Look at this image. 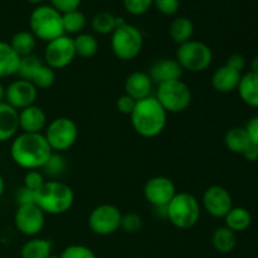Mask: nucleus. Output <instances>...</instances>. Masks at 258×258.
<instances>
[{"label":"nucleus","mask_w":258,"mask_h":258,"mask_svg":"<svg viewBox=\"0 0 258 258\" xmlns=\"http://www.w3.org/2000/svg\"><path fill=\"white\" fill-rule=\"evenodd\" d=\"M53 154L43 134L22 133L10 145L12 160L24 170H42Z\"/></svg>","instance_id":"1"},{"label":"nucleus","mask_w":258,"mask_h":258,"mask_svg":"<svg viewBox=\"0 0 258 258\" xmlns=\"http://www.w3.org/2000/svg\"><path fill=\"white\" fill-rule=\"evenodd\" d=\"M131 126L139 136L153 139L160 135L168 123V112L159 103L155 96H149L144 100L136 101L134 111L130 115Z\"/></svg>","instance_id":"2"},{"label":"nucleus","mask_w":258,"mask_h":258,"mask_svg":"<svg viewBox=\"0 0 258 258\" xmlns=\"http://www.w3.org/2000/svg\"><path fill=\"white\" fill-rule=\"evenodd\" d=\"M34 203L44 212L45 216H60L72 208L75 191L64 181L47 179L45 183L34 191Z\"/></svg>","instance_id":"3"},{"label":"nucleus","mask_w":258,"mask_h":258,"mask_svg":"<svg viewBox=\"0 0 258 258\" xmlns=\"http://www.w3.org/2000/svg\"><path fill=\"white\" fill-rule=\"evenodd\" d=\"M202 206L197 197L179 191L166 206V219L178 229H190L199 222Z\"/></svg>","instance_id":"4"},{"label":"nucleus","mask_w":258,"mask_h":258,"mask_svg":"<svg viewBox=\"0 0 258 258\" xmlns=\"http://www.w3.org/2000/svg\"><path fill=\"white\" fill-rule=\"evenodd\" d=\"M29 28L37 39L45 43L64 34L62 14L45 4L38 5L30 13Z\"/></svg>","instance_id":"5"},{"label":"nucleus","mask_w":258,"mask_h":258,"mask_svg":"<svg viewBox=\"0 0 258 258\" xmlns=\"http://www.w3.org/2000/svg\"><path fill=\"white\" fill-rule=\"evenodd\" d=\"M110 44L111 50L117 59L130 62L135 59L143 50V33L138 27L125 22L113 30Z\"/></svg>","instance_id":"6"},{"label":"nucleus","mask_w":258,"mask_h":258,"mask_svg":"<svg viewBox=\"0 0 258 258\" xmlns=\"http://www.w3.org/2000/svg\"><path fill=\"white\" fill-rule=\"evenodd\" d=\"M175 59L183 71L202 73L211 67L213 62V52L204 42L190 39L178 45Z\"/></svg>","instance_id":"7"},{"label":"nucleus","mask_w":258,"mask_h":258,"mask_svg":"<svg viewBox=\"0 0 258 258\" xmlns=\"http://www.w3.org/2000/svg\"><path fill=\"white\" fill-rule=\"evenodd\" d=\"M155 97L168 113H180L191 105L193 93L184 81L173 80L158 85Z\"/></svg>","instance_id":"8"},{"label":"nucleus","mask_w":258,"mask_h":258,"mask_svg":"<svg viewBox=\"0 0 258 258\" xmlns=\"http://www.w3.org/2000/svg\"><path fill=\"white\" fill-rule=\"evenodd\" d=\"M43 135L53 153L62 154L70 150L77 141L78 126L72 118L60 116L48 122Z\"/></svg>","instance_id":"9"},{"label":"nucleus","mask_w":258,"mask_h":258,"mask_svg":"<svg viewBox=\"0 0 258 258\" xmlns=\"http://www.w3.org/2000/svg\"><path fill=\"white\" fill-rule=\"evenodd\" d=\"M122 214L115 204H100L88 214V227L97 236H111L121 228Z\"/></svg>","instance_id":"10"},{"label":"nucleus","mask_w":258,"mask_h":258,"mask_svg":"<svg viewBox=\"0 0 258 258\" xmlns=\"http://www.w3.org/2000/svg\"><path fill=\"white\" fill-rule=\"evenodd\" d=\"M76 57L73 37L63 34L45 44L43 62L52 70L59 71L68 67Z\"/></svg>","instance_id":"11"},{"label":"nucleus","mask_w":258,"mask_h":258,"mask_svg":"<svg viewBox=\"0 0 258 258\" xmlns=\"http://www.w3.org/2000/svg\"><path fill=\"white\" fill-rule=\"evenodd\" d=\"M14 224L18 232L33 238L43 231L45 226V214L35 203L19 206L14 214Z\"/></svg>","instance_id":"12"},{"label":"nucleus","mask_w":258,"mask_h":258,"mask_svg":"<svg viewBox=\"0 0 258 258\" xmlns=\"http://www.w3.org/2000/svg\"><path fill=\"white\" fill-rule=\"evenodd\" d=\"M176 193L175 184L168 176H153L144 185V198L154 208L166 207Z\"/></svg>","instance_id":"13"},{"label":"nucleus","mask_w":258,"mask_h":258,"mask_svg":"<svg viewBox=\"0 0 258 258\" xmlns=\"http://www.w3.org/2000/svg\"><path fill=\"white\" fill-rule=\"evenodd\" d=\"M201 206L211 217L216 219H223L227 213L233 208V201L226 188L221 185H212L203 193Z\"/></svg>","instance_id":"14"},{"label":"nucleus","mask_w":258,"mask_h":258,"mask_svg":"<svg viewBox=\"0 0 258 258\" xmlns=\"http://www.w3.org/2000/svg\"><path fill=\"white\" fill-rule=\"evenodd\" d=\"M38 98V90L29 81L18 78L5 87V102L20 111L35 105Z\"/></svg>","instance_id":"15"},{"label":"nucleus","mask_w":258,"mask_h":258,"mask_svg":"<svg viewBox=\"0 0 258 258\" xmlns=\"http://www.w3.org/2000/svg\"><path fill=\"white\" fill-rule=\"evenodd\" d=\"M47 125V113L40 106L32 105L19 111V130L22 133L43 134Z\"/></svg>","instance_id":"16"},{"label":"nucleus","mask_w":258,"mask_h":258,"mask_svg":"<svg viewBox=\"0 0 258 258\" xmlns=\"http://www.w3.org/2000/svg\"><path fill=\"white\" fill-rule=\"evenodd\" d=\"M153 86L154 82L148 72L136 71L126 77L123 90H125V95L130 96L135 101H140L151 96Z\"/></svg>","instance_id":"17"},{"label":"nucleus","mask_w":258,"mask_h":258,"mask_svg":"<svg viewBox=\"0 0 258 258\" xmlns=\"http://www.w3.org/2000/svg\"><path fill=\"white\" fill-rule=\"evenodd\" d=\"M183 72L175 58H164L154 63L148 73L155 85H161L169 81L181 80Z\"/></svg>","instance_id":"18"},{"label":"nucleus","mask_w":258,"mask_h":258,"mask_svg":"<svg viewBox=\"0 0 258 258\" xmlns=\"http://www.w3.org/2000/svg\"><path fill=\"white\" fill-rule=\"evenodd\" d=\"M242 73L233 70L229 66L223 64L217 68L213 72L211 78V85L214 91L219 93H229L233 92L238 88L241 82Z\"/></svg>","instance_id":"19"},{"label":"nucleus","mask_w":258,"mask_h":258,"mask_svg":"<svg viewBox=\"0 0 258 258\" xmlns=\"http://www.w3.org/2000/svg\"><path fill=\"white\" fill-rule=\"evenodd\" d=\"M19 131V111L7 102L0 103V143L13 140Z\"/></svg>","instance_id":"20"},{"label":"nucleus","mask_w":258,"mask_h":258,"mask_svg":"<svg viewBox=\"0 0 258 258\" xmlns=\"http://www.w3.org/2000/svg\"><path fill=\"white\" fill-rule=\"evenodd\" d=\"M20 57L8 42L0 40V80L18 75Z\"/></svg>","instance_id":"21"},{"label":"nucleus","mask_w":258,"mask_h":258,"mask_svg":"<svg viewBox=\"0 0 258 258\" xmlns=\"http://www.w3.org/2000/svg\"><path fill=\"white\" fill-rule=\"evenodd\" d=\"M237 91L246 105L258 108V73L247 72L242 75Z\"/></svg>","instance_id":"22"},{"label":"nucleus","mask_w":258,"mask_h":258,"mask_svg":"<svg viewBox=\"0 0 258 258\" xmlns=\"http://www.w3.org/2000/svg\"><path fill=\"white\" fill-rule=\"evenodd\" d=\"M52 242L40 237H33L23 244L20 249L22 258H49L52 256Z\"/></svg>","instance_id":"23"},{"label":"nucleus","mask_w":258,"mask_h":258,"mask_svg":"<svg viewBox=\"0 0 258 258\" xmlns=\"http://www.w3.org/2000/svg\"><path fill=\"white\" fill-rule=\"evenodd\" d=\"M122 23H125L123 18L116 17L110 12H98L97 14L93 15L92 20H91V27H92L93 32L97 34L111 35L113 30Z\"/></svg>","instance_id":"24"},{"label":"nucleus","mask_w":258,"mask_h":258,"mask_svg":"<svg viewBox=\"0 0 258 258\" xmlns=\"http://www.w3.org/2000/svg\"><path fill=\"white\" fill-rule=\"evenodd\" d=\"M224 226L234 233L244 232L252 223V216L243 207H233L224 217Z\"/></svg>","instance_id":"25"},{"label":"nucleus","mask_w":258,"mask_h":258,"mask_svg":"<svg viewBox=\"0 0 258 258\" xmlns=\"http://www.w3.org/2000/svg\"><path fill=\"white\" fill-rule=\"evenodd\" d=\"M169 34H170L173 42L178 45L189 42L190 39H193L194 35L193 22L186 17L175 18L169 28Z\"/></svg>","instance_id":"26"},{"label":"nucleus","mask_w":258,"mask_h":258,"mask_svg":"<svg viewBox=\"0 0 258 258\" xmlns=\"http://www.w3.org/2000/svg\"><path fill=\"white\" fill-rule=\"evenodd\" d=\"M212 244L219 253H231L237 246V233L226 226L218 227L212 234Z\"/></svg>","instance_id":"27"},{"label":"nucleus","mask_w":258,"mask_h":258,"mask_svg":"<svg viewBox=\"0 0 258 258\" xmlns=\"http://www.w3.org/2000/svg\"><path fill=\"white\" fill-rule=\"evenodd\" d=\"M9 44L20 58L27 57V55L34 54L35 47H37V38L33 35L30 30H20L13 35Z\"/></svg>","instance_id":"28"},{"label":"nucleus","mask_w":258,"mask_h":258,"mask_svg":"<svg viewBox=\"0 0 258 258\" xmlns=\"http://www.w3.org/2000/svg\"><path fill=\"white\" fill-rule=\"evenodd\" d=\"M73 44H75L76 55L85 59L95 57L100 48L97 38L90 33H80L73 37Z\"/></svg>","instance_id":"29"},{"label":"nucleus","mask_w":258,"mask_h":258,"mask_svg":"<svg viewBox=\"0 0 258 258\" xmlns=\"http://www.w3.org/2000/svg\"><path fill=\"white\" fill-rule=\"evenodd\" d=\"M251 144L244 127H232L224 135V145L231 153L242 155Z\"/></svg>","instance_id":"30"},{"label":"nucleus","mask_w":258,"mask_h":258,"mask_svg":"<svg viewBox=\"0 0 258 258\" xmlns=\"http://www.w3.org/2000/svg\"><path fill=\"white\" fill-rule=\"evenodd\" d=\"M62 22H63V30L64 34L72 35V34H80L82 30L85 29L86 24H87V18L80 10H73V12L66 13L62 14Z\"/></svg>","instance_id":"31"},{"label":"nucleus","mask_w":258,"mask_h":258,"mask_svg":"<svg viewBox=\"0 0 258 258\" xmlns=\"http://www.w3.org/2000/svg\"><path fill=\"white\" fill-rule=\"evenodd\" d=\"M29 82H32L35 86L38 91L39 90H48L52 87L55 82V71L48 67L44 62L33 72Z\"/></svg>","instance_id":"32"},{"label":"nucleus","mask_w":258,"mask_h":258,"mask_svg":"<svg viewBox=\"0 0 258 258\" xmlns=\"http://www.w3.org/2000/svg\"><path fill=\"white\" fill-rule=\"evenodd\" d=\"M66 169H67V160L64 156L60 153H53L49 160L43 166L42 173L49 179H58L66 173Z\"/></svg>","instance_id":"33"},{"label":"nucleus","mask_w":258,"mask_h":258,"mask_svg":"<svg viewBox=\"0 0 258 258\" xmlns=\"http://www.w3.org/2000/svg\"><path fill=\"white\" fill-rule=\"evenodd\" d=\"M43 63V60L39 57H37L35 54L27 55V57L20 58V64L19 70H18V77L22 78V80L29 81L32 77L33 72L39 67Z\"/></svg>","instance_id":"34"},{"label":"nucleus","mask_w":258,"mask_h":258,"mask_svg":"<svg viewBox=\"0 0 258 258\" xmlns=\"http://www.w3.org/2000/svg\"><path fill=\"white\" fill-rule=\"evenodd\" d=\"M122 4L128 14L134 17H140L151 9L154 0H122Z\"/></svg>","instance_id":"35"},{"label":"nucleus","mask_w":258,"mask_h":258,"mask_svg":"<svg viewBox=\"0 0 258 258\" xmlns=\"http://www.w3.org/2000/svg\"><path fill=\"white\" fill-rule=\"evenodd\" d=\"M143 226L144 221L140 214L135 213V212H128V213L122 214L120 229H123L126 233H136V232H139L143 228Z\"/></svg>","instance_id":"36"},{"label":"nucleus","mask_w":258,"mask_h":258,"mask_svg":"<svg viewBox=\"0 0 258 258\" xmlns=\"http://www.w3.org/2000/svg\"><path fill=\"white\" fill-rule=\"evenodd\" d=\"M59 258H97L95 252L83 244H71L60 252Z\"/></svg>","instance_id":"37"},{"label":"nucleus","mask_w":258,"mask_h":258,"mask_svg":"<svg viewBox=\"0 0 258 258\" xmlns=\"http://www.w3.org/2000/svg\"><path fill=\"white\" fill-rule=\"evenodd\" d=\"M45 180H47V178L42 173V170H28L24 175V184L23 185L30 190L35 191L45 183Z\"/></svg>","instance_id":"38"},{"label":"nucleus","mask_w":258,"mask_h":258,"mask_svg":"<svg viewBox=\"0 0 258 258\" xmlns=\"http://www.w3.org/2000/svg\"><path fill=\"white\" fill-rule=\"evenodd\" d=\"M155 9L165 17H173L179 12L180 0H154Z\"/></svg>","instance_id":"39"},{"label":"nucleus","mask_w":258,"mask_h":258,"mask_svg":"<svg viewBox=\"0 0 258 258\" xmlns=\"http://www.w3.org/2000/svg\"><path fill=\"white\" fill-rule=\"evenodd\" d=\"M81 0H49L50 7L54 8L60 14L73 12L80 8Z\"/></svg>","instance_id":"40"},{"label":"nucleus","mask_w":258,"mask_h":258,"mask_svg":"<svg viewBox=\"0 0 258 258\" xmlns=\"http://www.w3.org/2000/svg\"><path fill=\"white\" fill-rule=\"evenodd\" d=\"M135 105L136 101L134 98H131L130 96L125 95V93L122 96H120L117 98V101H116V107H117L118 112L122 113V115L130 116L134 108H135Z\"/></svg>","instance_id":"41"},{"label":"nucleus","mask_w":258,"mask_h":258,"mask_svg":"<svg viewBox=\"0 0 258 258\" xmlns=\"http://www.w3.org/2000/svg\"><path fill=\"white\" fill-rule=\"evenodd\" d=\"M15 202H17L18 207L33 204L34 203V191L25 188L24 185L20 186L17 190V193H15Z\"/></svg>","instance_id":"42"},{"label":"nucleus","mask_w":258,"mask_h":258,"mask_svg":"<svg viewBox=\"0 0 258 258\" xmlns=\"http://www.w3.org/2000/svg\"><path fill=\"white\" fill-rule=\"evenodd\" d=\"M226 64L242 73V71L246 68L247 62H246V58H244L243 55L239 54V53H233V54H231L228 58H227Z\"/></svg>","instance_id":"43"},{"label":"nucleus","mask_w":258,"mask_h":258,"mask_svg":"<svg viewBox=\"0 0 258 258\" xmlns=\"http://www.w3.org/2000/svg\"><path fill=\"white\" fill-rule=\"evenodd\" d=\"M244 130H246L251 143L258 146V116H253L252 118H249Z\"/></svg>","instance_id":"44"},{"label":"nucleus","mask_w":258,"mask_h":258,"mask_svg":"<svg viewBox=\"0 0 258 258\" xmlns=\"http://www.w3.org/2000/svg\"><path fill=\"white\" fill-rule=\"evenodd\" d=\"M242 155H243V158L246 159L247 161H251V163L257 161L258 160V146L254 145V144H251V145H249L248 148L244 150V153L242 154Z\"/></svg>","instance_id":"45"},{"label":"nucleus","mask_w":258,"mask_h":258,"mask_svg":"<svg viewBox=\"0 0 258 258\" xmlns=\"http://www.w3.org/2000/svg\"><path fill=\"white\" fill-rule=\"evenodd\" d=\"M249 67H251V71H249V72L258 73V55L251 60V63H249Z\"/></svg>","instance_id":"46"},{"label":"nucleus","mask_w":258,"mask_h":258,"mask_svg":"<svg viewBox=\"0 0 258 258\" xmlns=\"http://www.w3.org/2000/svg\"><path fill=\"white\" fill-rule=\"evenodd\" d=\"M5 102V86L0 81V103Z\"/></svg>","instance_id":"47"},{"label":"nucleus","mask_w":258,"mask_h":258,"mask_svg":"<svg viewBox=\"0 0 258 258\" xmlns=\"http://www.w3.org/2000/svg\"><path fill=\"white\" fill-rule=\"evenodd\" d=\"M4 190H5V180L4 178H3L2 174H0V198H2L3 194H4Z\"/></svg>","instance_id":"48"},{"label":"nucleus","mask_w":258,"mask_h":258,"mask_svg":"<svg viewBox=\"0 0 258 258\" xmlns=\"http://www.w3.org/2000/svg\"><path fill=\"white\" fill-rule=\"evenodd\" d=\"M27 2L30 3V4H33V5H37L38 7V5H42L45 0H27Z\"/></svg>","instance_id":"49"},{"label":"nucleus","mask_w":258,"mask_h":258,"mask_svg":"<svg viewBox=\"0 0 258 258\" xmlns=\"http://www.w3.org/2000/svg\"><path fill=\"white\" fill-rule=\"evenodd\" d=\"M49 258H59V256H53V254H52V256H50Z\"/></svg>","instance_id":"50"},{"label":"nucleus","mask_w":258,"mask_h":258,"mask_svg":"<svg viewBox=\"0 0 258 258\" xmlns=\"http://www.w3.org/2000/svg\"><path fill=\"white\" fill-rule=\"evenodd\" d=\"M0 156H2V155H0Z\"/></svg>","instance_id":"51"}]
</instances>
